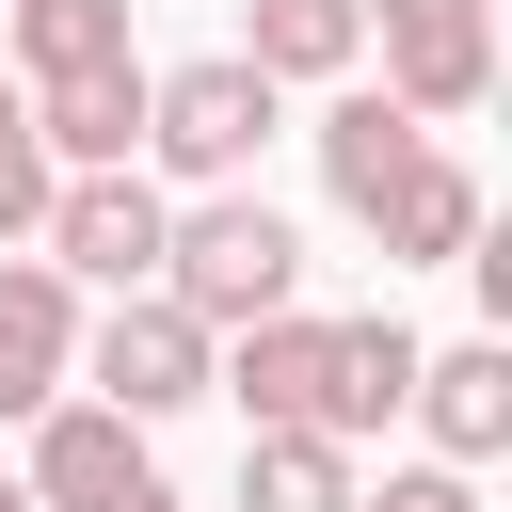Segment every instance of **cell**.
Masks as SVG:
<instances>
[{"label":"cell","instance_id":"obj_1","mask_svg":"<svg viewBox=\"0 0 512 512\" xmlns=\"http://www.w3.org/2000/svg\"><path fill=\"white\" fill-rule=\"evenodd\" d=\"M160 288L208 320V336H240V320H272V304H304V224L256 192V176H208L176 224H160Z\"/></svg>","mask_w":512,"mask_h":512},{"label":"cell","instance_id":"obj_2","mask_svg":"<svg viewBox=\"0 0 512 512\" xmlns=\"http://www.w3.org/2000/svg\"><path fill=\"white\" fill-rule=\"evenodd\" d=\"M272 128H288V80H256L240 48H208V64H160V80H144V160H160V176H192V192H208V176H256V144H272Z\"/></svg>","mask_w":512,"mask_h":512},{"label":"cell","instance_id":"obj_3","mask_svg":"<svg viewBox=\"0 0 512 512\" xmlns=\"http://www.w3.org/2000/svg\"><path fill=\"white\" fill-rule=\"evenodd\" d=\"M160 176L144 160H80V176H48V224H32V256L64 272V288H160Z\"/></svg>","mask_w":512,"mask_h":512},{"label":"cell","instance_id":"obj_4","mask_svg":"<svg viewBox=\"0 0 512 512\" xmlns=\"http://www.w3.org/2000/svg\"><path fill=\"white\" fill-rule=\"evenodd\" d=\"M208 352H224V336H208L176 288H112V320L80 336V384H96L112 416H144V432H160V416H192V400H208Z\"/></svg>","mask_w":512,"mask_h":512},{"label":"cell","instance_id":"obj_5","mask_svg":"<svg viewBox=\"0 0 512 512\" xmlns=\"http://www.w3.org/2000/svg\"><path fill=\"white\" fill-rule=\"evenodd\" d=\"M368 48H384V96L432 128L496 96V0H368Z\"/></svg>","mask_w":512,"mask_h":512},{"label":"cell","instance_id":"obj_6","mask_svg":"<svg viewBox=\"0 0 512 512\" xmlns=\"http://www.w3.org/2000/svg\"><path fill=\"white\" fill-rule=\"evenodd\" d=\"M208 400H240L256 432H320V400H336V320H304V304L240 320V336L208 352Z\"/></svg>","mask_w":512,"mask_h":512},{"label":"cell","instance_id":"obj_7","mask_svg":"<svg viewBox=\"0 0 512 512\" xmlns=\"http://www.w3.org/2000/svg\"><path fill=\"white\" fill-rule=\"evenodd\" d=\"M32 512H96L112 480H144V416H112L96 384H64V400H32Z\"/></svg>","mask_w":512,"mask_h":512},{"label":"cell","instance_id":"obj_8","mask_svg":"<svg viewBox=\"0 0 512 512\" xmlns=\"http://www.w3.org/2000/svg\"><path fill=\"white\" fill-rule=\"evenodd\" d=\"M80 384V288L16 240L0 256V416H32V400H64Z\"/></svg>","mask_w":512,"mask_h":512},{"label":"cell","instance_id":"obj_9","mask_svg":"<svg viewBox=\"0 0 512 512\" xmlns=\"http://www.w3.org/2000/svg\"><path fill=\"white\" fill-rule=\"evenodd\" d=\"M400 416L432 432V464H496V448H512V336L416 352V400H400Z\"/></svg>","mask_w":512,"mask_h":512},{"label":"cell","instance_id":"obj_10","mask_svg":"<svg viewBox=\"0 0 512 512\" xmlns=\"http://www.w3.org/2000/svg\"><path fill=\"white\" fill-rule=\"evenodd\" d=\"M352 224L384 240V272H432V256H464V240H480V176H464L448 144H416V160H400V176H384Z\"/></svg>","mask_w":512,"mask_h":512},{"label":"cell","instance_id":"obj_11","mask_svg":"<svg viewBox=\"0 0 512 512\" xmlns=\"http://www.w3.org/2000/svg\"><path fill=\"white\" fill-rule=\"evenodd\" d=\"M32 144L80 176V160H144V64H64L32 80Z\"/></svg>","mask_w":512,"mask_h":512},{"label":"cell","instance_id":"obj_12","mask_svg":"<svg viewBox=\"0 0 512 512\" xmlns=\"http://www.w3.org/2000/svg\"><path fill=\"white\" fill-rule=\"evenodd\" d=\"M416 144H432V112H400L384 80H336V112H320V176H336V208H368Z\"/></svg>","mask_w":512,"mask_h":512},{"label":"cell","instance_id":"obj_13","mask_svg":"<svg viewBox=\"0 0 512 512\" xmlns=\"http://www.w3.org/2000/svg\"><path fill=\"white\" fill-rule=\"evenodd\" d=\"M400 400H416V336H400V304L336 320V400H320V432H336V448H368Z\"/></svg>","mask_w":512,"mask_h":512},{"label":"cell","instance_id":"obj_14","mask_svg":"<svg viewBox=\"0 0 512 512\" xmlns=\"http://www.w3.org/2000/svg\"><path fill=\"white\" fill-rule=\"evenodd\" d=\"M240 64L256 80H352L368 64V0H256L240 16Z\"/></svg>","mask_w":512,"mask_h":512},{"label":"cell","instance_id":"obj_15","mask_svg":"<svg viewBox=\"0 0 512 512\" xmlns=\"http://www.w3.org/2000/svg\"><path fill=\"white\" fill-rule=\"evenodd\" d=\"M240 512H352V448L336 432H240Z\"/></svg>","mask_w":512,"mask_h":512},{"label":"cell","instance_id":"obj_16","mask_svg":"<svg viewBox=\"0 0 512 512\" xmlns=\"http://www.w3.org/2000/svg\"><path fill=\"white\" fill-rule=\"evenodd\" d=\"M16 16V80H64V64H128V0H0Z\"/></svg>","mask_w":512,"mask_h":512},{"label":"cell","instance_id":"obj_17","mask_svg":"<svg viewBox=\"0 0 512 512\" xmlns=\"http://www.w3.org/2000/svg\"><path fill=\"white\" fill-rule=\"evenodd\" d=\"M48 176H64V160L32 144V80H0V256L48 224Z\"/></svg>","mask_w":512,"mask_h":512},{"label":"cell","instance_id":"obj_18","mask_svg":"<svg viewBox=\"0 0 512 512\" xmlns=\"http://www.w3.org/2000/svg\"><path fill=\"white\" fill-rule=\"evenodd\" d=\"M352 512H480V464H384V496Z\"/></svg>","mask_w":512,"mask_h":512},{"label":"cell","instance_id":"obj_19","mask_svg":"<svg viewBox=\"0 0 512 512\" xmlns=\"http://www.w3.org/2000/svg\"><path fill=\"white\" fill-rule=\"evenodd\" d=\"M96 512H176V480H160V464H144V480H112V496H96Z\"/></svg>","mask_w":512,"mask_h":512},{"label":"cell","instance_id":"obj_20","mask_svg":"<svg viewBox=\"0 0 512 512\" xmlns=\"http://www.w3.org/2000/svg\"><path fill=\"white\" fill-rule=\"evenodd\" d=\"M0 512H32V480H0Z\"/></svg>","mask_w":512,"mask_h":512}]
</instances>
